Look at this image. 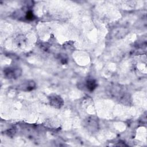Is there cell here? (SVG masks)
Here are the masks:
<instances>
[{"mask_svg": "<svg viewBox=\"0 0 147 147\" xmlns=\"http://www.w3.org/2000/svg\"><path fill=\"white\" fill-rule=\"evenodd\" d=\"M36 87V83L33 80H28L25 82L21 83L18 88L19 89L25 91H29L33 90Z\"/></svg>", "mask_w": 147, "mask_h": 147, "instance_id": "277c9868", "label": "cell"}, {"mask_svg": "<svg viewBox=\"0 0 147 147\" xmlns=\"http://www.w3.org/2000/svg\"><path fill=\"white\" fill-rule=\"evenodd\" d=\"M22 70L19 68L9 67L4 70L5 76L8 79H16L20 76Z\"/></svg>", "mask_w": 147, "mask_h": 147, "instance_id": "6da1fadb", "label": "cell"}, {"mask_svg": "<svg viewBox=\"0 0 147 147\" xmlns=\"http://www.w3.org/2000/svg\"><path fill=\"white\" fill-rule=\"evenodd\" d=\"M25 18L28 20H32L34 18V16L32 11L28 10L26 13Z\"/></svg>", "mask_w": 147, "mask_h": 147, "instance_id": "8992f818", "label": "cell"}, {"mask_svg": "<svg viewBox=\"0 0 147 147\" xmlns=\"http://www.w3.org/2000/svg\"><path fill=\"white\" fill-rule=\"evenodd\" d=\"M96 82L94 79H88L86 82V87L90 91H93L96 87Z\"/></svg>", "mask_w": 147, "mask_h": 147, "instance_id": "5b68a950", "label": "cell"}, {"mask_svg": "<svg viewBox=\"0 0 147 147\" xmlns=\"http://www.w3.org/2000/svg\"><path fill=\"white\" fill-rule=\"evenodd\" d=\"M49 102L52 107L60 109L64 105L63 99L59 95L56 94H52L49 96Z\"/></svg>", "mask_w": 147, "mask_h": 147, "instance_id": "7a4b0ae2", "label": "cell"}, {"mask_svg": "<svg viewBox=\"0 0 147 147\" xmlns=\"http://www.w3.org/2000/svg\"><path fill=\"white\" fill-rule=\"evenodd\" d=\"M84 124L86 125V127L91 131H94L96 130L98 127V120L96 118H94L93 117L88 118L86 120Z\"/></svg>", "mask_w": 147, "mask_h": 147, "instance_id": "3957f363", "label": "cell"}]
</instances>
